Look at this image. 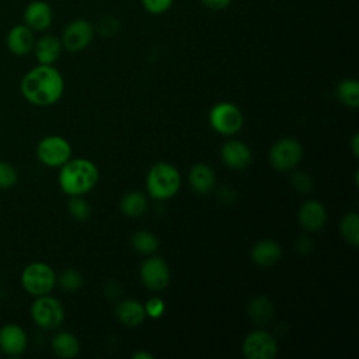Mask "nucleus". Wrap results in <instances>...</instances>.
Here are the masks:
<instances>
[{"mask_svg": "<svg viewBox=\"0 0 359 359\" xmlns=\"http://www.w3.org/2000/svg\"><path fill=\"white\" fill-rule=\"evenodd\" d=\"M144 306V311H146V316L150 317V318H160L164 311H165V303L163 299L154 296V297H150Z\"/></svg>", "mask_w": 359, "mask_h": 359, "instance_id": "2f4dec72", "label": "nucleus"}, {"mask_svg": "<svg viewBox=\"0 0 359 359\" xmlns=\"http://www.w3.org/2000/svg\"><path fill=\"white\" fill-rule=\"evenodd\" d=\"M140 3L149 14L160 15L171 8L174 0H140Z\"/></svg>", "mask_w": 359, "mask_h": 359, "instance_id": "7c9ffc66", "label": "nucleus"}, {"mask_svg": "<svg viewBox=\"0 0 359 359\" xmlns=\"http://www.w3.org/2000/svg\"><path fill=\"white\" fill-rule=\"evenodd\" d=\"M0 282H1V278H0Z\"/></svg>", "mask_w": 359, "mask_h": 359, "instance_id": "4c0bfd02", "label": "nucleus"}, {"mask_svg": "<svg viewBox=\"0 0 359 359\" xmlns=\"http://www.w3.org/2000/svg\"><path fill=\"white\" fill-rule=\"evenodd\" d=\"M181 187V174L170 163H156L146 177V189L153 199L165 201L172 198Z\"/></svg>", "mask_w": 359, "mask_h": 359, "instance_id": "7ed1b4c3", "label": "nucleus"}, {"mask_svg": "<svg viewBox=\"0 0 359 359\" xmlns=\"http://www.w3.org/2000/svg\"><path fill=\"white\" fill-rule=\"evenodd\" d=\"M337 97L348 108L359 107V83L355 79H344L337 87Z\"/></svg>", "mask_w": 359, "mask_h": 359, "instance_id": "b1692460", "label": "nucleus"}, {"mask_svg": "<svg viewBox=\"0 0 359 359\" xmlns=\"http://www.w3.org/2000/svg\"><path fill=\"white\" fill-rule=\"evenodd\" d=\"M233 0H201V3L209 8V10H213V11H220V10H224L227 8L230 4H231Z\"/></svg>", "mask_w": 359, "mask_h": 359, "instance_id": "473e14b6", "label": "nucleus"}, {"mask_svg": "<svg viewBox=\"0 0 359 359\" xmlns=\"http://www.w3.org/2000/svg\"><path fill=\"white\" fill-rule=\"evenodd\" d=\"M297 220L306 231H318L327 222V209L320 201L309 199L300 205Z\"/></svg>", "mask_w": 359, "mask_h": 359, "instance_id": "2eb2a0df", "label": "nucleus"}, {"mask_svg": "<svg viewBox=\"0 0 359 359\" xmlns=\"http://www.w3.org/2000/svg\"><path fill=\"white\" fill-rule=\"evenodd\" d=\"M24 100L35 107H50L65 93V79L53 65H36L28 70L20 83Z\"/></svg>", "mask_w": 359, "mask_h": 359, "instance_id": "f257e3e1", "label": "nucleus"}, {"mask_svg": "<svg viewBox=\"0 0 359 359\" xmlns=\"http://www.w3.org/2000/svg\"><path fill=\"white\" fill-rule=\"evenodd\" d=\"M20 280L22 289L28 294L36 297L49 294L53 290L56 285V273L50 265L41 261H34L22 269Z\"/></svg>", "mask_w": 359, "mask_h": 359, "instance_id": "20e7f679", "label": "nucleus"}, {"mask_svg": "<svg viewBox=\"0 0 359 359\" xmlns=\"http://www.w3.org/2000/svg\"><path fill=\"white\" fill-rule=\"evenodd\" d=\"M339 233L352 247L359 244V217L356 212H349L342 216L339 222Z\"/></svg>", "mask_w": 359, "mask_h": 359, "instance_id": "393cba45", "label": "nucleus"}, {"mask_svg": "<svg viewBox=\"0 0 359 359\" xmlns=\"http://www.w3.org/2000/svg\"><path fill=\"white\" fill-rule=\"evenodd\" d=\"M119 209L128 217H140L147 209L146 195L140 191H130L125 194L119 202Z\"/></svg>", "mask_w": 359, "mask_h": 359, "instance_id": "5701e85b", "label": "nucleus"}, {"mask_svg": "<svg viewBox=\"0 0 359 359\" xmlns=\"http://www.w3.org/2000/svg\"><path fill=\"white\" fill-rule=\"evenodd\" d=\"M62 50L63 46L60 38L50 34H45L35 39L32 48L35 59L39 65H55V62H57V59L60 57Z\"/></svg>", "mask_w": 359, "mask_h": 359, "instance_id": "f3484780", "label": "nucleus"}, {"mask_svg": "<svg viewBox=\"0 0 359 359\" xmlns=\"http://www.w3.org/2000/svg\"><path fill=\"white\" fill-rule=\"evenodd\" d=\"M290 182L293 185V188L297 191V192H302V194H307L311 191L314 182H313V178L304 172V171H293L292 175H290Z\"/></svg>", "mask_w": 359, "mask_h": 359, "instance_id": "c756f323", "label": "nucleus"}, {"mask_svg": "<svg viewBox=\"0 0 359 359\" xmlns=\"http://www.w3.org/2000/svg\"><path fill=\"white\" fill-rule=\"evenodd\" d=\"M115 316L121 324L133 328L144 321L146 311L143 303H140L139 300L125 299L121 303H118L115 309Z\"/></svg>", "mask_w": 359, "mask_h": 359, "instance_id": "aec40b11", "label": "nucleus"}, {"mask_svg": "<svg viewBox=\"0 0 359 359\" xmlns=\"http://www.w3.org/2000/svg\"><path fill=\"white\" fill-rule=\"evenodd\" d=\"M247 314L254 324L266 325L275 316V307L268 297L257 296L248 303Z\"/></svg>", "mask_w": 359, "mask_h": 359, "instance_id": "4be33fe9", "label": "nucleus"}, {"mask_svg": "<svg viewBox=\"0 0 359 359\" xmlns=\"http://www.w3.org/2000/svg\"><path fill=\"white\" fill-rule=\"evenodd\" d=\"M271 165L280 172L294 170L303 158V146L293 137H282L276 140L268 154Z\"/></svg>", "mask_w": 359, "mask_h": 359, "instance_id": "6e6552de", "label": "nucleus"}, {"mask_svg": "<svg viewBox=\"0 0 359 359\" xmlns=\"http://www.w3.org/2000/svg\"><path fill=\"white\" fill-rule=\"evenodd\" d=\"M18 182L15 167L4 160H0V189H10Z\"/></svg>", "mask_w": 359, "mask_h": 359, "instance_id": "c85d7f7f", "label": "nucleus"}, {"mask_svg": "<svg viewBox=\"0 0 359 359\" xmlns=\"http://www.w3.org/2000/svg\"><path fill=\"white\" fill-rule=\"evenodd\" d=\"M296 248L299 252H306L311 248V241L306 237H300L297 241H296Z\"/></svg>", "mask_w": 359, "mask_h": 359, "instance_id": "f704fd0d", "label": "nucleus"}, {"mask_svg": "<svg viewBox=\"0 0 359 359\" xmlns=\"http://www.w3.org/2000/svg\"><path fill=\"white\" fill-rule=\"evenodd\" d=\"M208 119L212 129L224 136L236 135L244 123V115L241 109L229 101L217 102L213 105L209 111Z\"/></svg>", "mask_w": 359, "mask_h": 359, "instance_id": "423d86ee", "label": "nucleus"}, {"mask_svg": "<svg viewBox=\"0 0 359 359\" xmlns=\"http://www.w3.org/2000/svg\"><path fill=\"white\" fill-rule=\"evenodd\" d=\"M118 21L112 17H108V18H104L102 21H100V32L104 35V36H111L115 34L114 29H111V27H114V24H116ZM116 28V27H115ZM119 29V28H118Z\"/></svg>", "mask_w": 359, "mask_h": 359, "instance_id": "72a5a7b5", "label": "nucleus"}, {"mask_svg": "<svg viewBox=\"0 0 359 359\" xmlns=\"http://www.w3.org/2000/svg\"><path fill=\"white\" fill-rule=\"evenodd\" d=\"M24 24L34 32H45L53 22V10L43 0H34L24 10Z\"/></svg>", "mask_w": 359, "mask_h": 359, "instance_id": "4468645a", "label": "nucleus"}, {"mask_svg": "<svg viewBox=\"0 0 359 359\" xmlns=\"http://www.w3.org/2000/svg\"><path fill=\"white\" fill-rule=\"evenodd\" d=\"M351 147H352L353 157L356 158L359 156V133H353L352 142H351Z\"/></svg>", "mask_w": 359, "mask_h": 359, "instance_id": "c9c22d12", "label": "nucleus"}, {"mask_svg": "<svg viewBox=\"0 0 359 359\" xmlns=\"http://www.w3.org/2000/svg\"><path fill=\"white\" fill-rule=\"evenodd\" d=\"M188 182L195 194L208 195L215 188L216 175L210 165L205 163H198L191 167L188 174Z\"/></svg>", "mask_w": 359, "mask_h": 359, "instance_id": "a211bd4d", "label": "nucleus"}, {"mask_svg": "<svg viewBox=\"0 0 359 359\" xmlns=\"http://www.w3.org/2000/svg\"><path fill=\"white\" fill-rule=\"evenodd\" d=\"M52 352L62 359H73L80 352V341L69 331H60L52 337Z\"/></svg>", "mask_w": 359, "mask_h": 359, "instance_id": "412c9836", "label": "nucleus"}, {"mask_svg": "<svg viewBox=\"0 0 359 359\" xmlns=\"http://www.w3.org/2000/svg\"><path fill=\"white\" fill-rule=\"evenodd\" d=\"M35 43L34 31L25 24H17L10 28L6 36L7 49L15 56H25L32 52Z\"/></svg>", "mask_w": 359, "mask_h": 359, "instance_id": "dca6fc26", "label": "nucleus"}, {"mask_svg": "<svg viewBox=\"0 0 359 359\" xmlns=\"http://www.w3.org/2000/svg\"><path fill=\"white\" fill-rule=\"evenodd\" d=\"M100 180L98 167L88 158L77 157L67 160L59 167L57 184L69 196H83L94 189Z\"/></svg>", "mask_w": 359, "mask_h": 359, "instance_id": "f03ea898", "label": "nucleus"}, {"mask_svg": "<svg viewBox=\"0 0 359 359\" xmlns=\"http://www.w3.org/2000/svg\"><path fill=\"white\" fill-rule=\"evenodd\" d=\"M142 283L154 292H160L165 289L170 283V268L167 262L161 257H150L146 258L140 264L139 269Z\"/></svg>", "mask_w": 359, "mask_h": 359, "instance_id": "9b49d317", "label": "nucleus"}, {"mask_svg": "<svg viewBox=\"0 0 359 359\" xmlns=\"http://www.w3.org/2000/svg\"><path fill=\"white\" fill-rule=\"evenodd\" d=\"M35 154L43 165L59 168L72 158V146L69 140L60 135H48L38 142Z\"/></svg>", "mask_w": 359, "mask_h": 359, "instance_id": "0eeeda50", "label": "nucleus"}, {"mask_svg": "<svg viewBox=\"0 0 359 359\" xmlns=\"http://www.w3.org/2000/svg\"><path fill=\"white\" fill-rule=\"evenodd\" d=\"M95 28L86 18H76L70 21L60 36V42L65 50L70 53H77L86 49L94 39Z\"/></svg>", "mask_w": 359, "mask_h": 359, "instance_id": "1a4fd4ad", "label": "nucleus"}, {"mask_svg": "<svg viewBox=\"0 0 359 359\" xmlns=\"http://www.w3.org/2000/svg\"><path fill=\"white\" fill-rule=\"evenodd\" d=\"M241 349L247 359H273L278 355V342L271 332L254 330L244 338Z\"/></svg>", "mask_w": 359, "mask_h": 359, "instance_id": "9d476101", "label": "nucleus"}, {"mask_svg": "<svg viewBox=\"0 0 359 359\" xmlns=\"http://www.w3.org/2000/svg\"><path fill=\"white\" fill-rule=\"evenodd\" d=\"M29 313L35 325L46 331L59 328L65 321V309L50 293L36 296L31 304Z\"/></svg>", "mask_w": 359, "mask_h": 359, "instance_id": "39448f33", "label": "nucleus"}, {"mask_svg": "<svg viewBox=\"0 0 359 359\" xmlns=\"http://www.w3.org/2000/svg\"><path fill=\"white\" fill-rule=\"evenodd\" d=\"M222 161L231 170H245L252 160V153L250 147L237 139H230L224 142L220 147Z\"/></svg>", "mask_w": 359, "mask_h": 359, "instance_id": "ddd939ff", "label": "nucleus"}, {"mask_svg": "<svg viewBox=\"0 0 359 359\" xmlns=\"http://www.w3.org/2000/svg\"><path fill=\"white\" fill-rule=\"evenodd\" d=\"M133 359H153V355L146 352V351H137L135 353H132Z\"/></svg>", "mask_w": 359, "mask_h": 359, "instance_id": "e433bc0d", "label": "nucleus"}, {"mask_svg": "<svg viewBox=\"0 0 359 359\" xmlns=\"http://www.w3.org/2000/svg\"><path fill=\"white\" fill-rule=\"evenodd\" d=\"M282 257V247L278 241L264 238L257 241L251 248V259L259 266H272Z\"/></svg>", "mask_w": 359, "mask_h": 359, "instance_id": "6ab92c4d", "label": "nucleus"}, {"mask_svg": "<svg viewBox=\"0 0 359 359\" xmlns=\"http://www.w3.org/2000/svg\"><path fill=\"white\" fill-rule=\"evenodd\" d=\"M67 212L73 219L84 222L91 215V206L83 196H70V201L67 202Z\"/></svg>", "mask_w": 359, "mask_h": 359, "instance_id": "cd10ccee", "label": "nucleus"}, {"mask_svg": "<svg viewBox=\"0 0 359 359\" xmlns=\"http://www.w3.org/2000/svg\"><path fill=\"white\" fill-rule=\"evenodd\" d=\"M56 283L65 290V292H76L83 285V276L79 271L73 268L65 269L59 276H56Z\"/></svg>", "mask_w": 359, "mask_h": 359, "instance_id": "bb28decb", "label": "nucleus"}, {"mask_svg": "<svg viewBox=\"0 0 359 359\" xmlns=\"http://www.w3.org/2000/svg\"><path fill=\"white\" fill-rule=\"evenodd\" d=\"M130 243H132V247L139 254H143V255H150V254L156 252L158 248V244H160L157 236L149 230H139V231L133 233Z\"/></svg>", "mask_w": 359, "mask_h": 359, "instance_id": "a878e982", "label": "nucleus"}, {"mask_svg": "<svg viewBox=\"0 0 359 359\" xmlns=\"http://www.w3.org/2000/svg\"><path fill=\"white\" fill-rule=\"evenodd\" d=\"M28 346L25 330L15 324L7 323L0 327V351L7 356H20Z\"/></svg>", "mask_w": 359, "mask_h": 359, "instance_id": "f8f14e48", "label": "nucleus"}]
</instances>
